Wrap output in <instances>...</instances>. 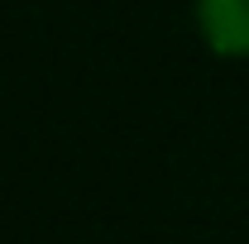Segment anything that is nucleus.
Here are the masks:
<instances>
[{"label": "nucleus", "mask_w": 249, "mask_h": 244, "mask_svg": "<svg viewBox=\"0 0 249 244\" xmlns=\"http://www.w3.org/2000/svg\"><path fill=\"white\" fill-rule=\"evenodd\" d=\"M196 34L216 58H249V0H196Z\"/></svg>", "instance_id": "obj_1"}]
</instances>
